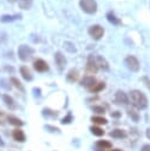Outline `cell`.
I'll use <instances>...</instances> for the list:
<instances>
[{
  "mask_svg": "<svg viewBox=\"0 0 150 151\" xmlns=\"http://www.w3.org/2000/svg\"><path fill=\"white\" fill-rule=\"evenodd\" d=\"M130 97H131V101L132 104L137 107V109H145L148 105V99L144 96V93H142L138 90H133L130 92Z\"/></svg>",
  "mask_w": 150,
  "mask_h": 151,
  "instance_id": "1",
  "label": "cell"
},
{
  "mask_svg": "<svg viewBox=\"0 0 150 151\" xmlns=\"http://www.w3.org/2000/svg\"><path fill=\"white\" fill-rule=\"evenodd\" d=\"M80 8L87 13V14H93L97 11V2L96 0H80L79 1Z\"/></svg>",
  "mask_w": 150,
  "mask_h": 151,
  "instance_id": "2",
  "label": "cell"
},
{
  "mask_svg": "<svg viewBox=\"0 0 150 151\" xmlns=\"http://www.w3.org/2000/svg\"><path fill=\"white\" fill-rule=\"evenodd\" d=\"M33 54V50L26 45H20L18 48V55L21 60H28Z\"/></svg>",
  "mask_w": 150,
  "mask_h": 151,
  "instance_id": "3",
  "label": "cell"
},
{
  "mask_svg": "<svg viewBox=\"0 0 150 151\" xmlns=\"http://www.w3.org/2000/svg\"><path fill=\"white\" fill-rule=\"evenodd\" d=\"M89 34H90L93 39L99 40V39L103 37V34H104V28H103L102 26H99V25H93V26H91V27L89 28Z\"/></svg>",
  "mask_w": 150,
  "mask_h": 151,
  "instance_id": "4",
  "label": "cell"
},
{
  "mask_svg": "<svg viewBox=\"0 0 150 151\" xmlns=\"http://www.w3.org/2000/svg\"><path fill=\"white\" fill-rule=\"evenodd\" d=\"M125 65L128 66L129 70H131V71H133V72H136V71L139 70V61H138L137 58L133 57V55H128V57L125 58Z\"/></svg>",
  "mask_w": 150,
  "mask_h": 151,
  "instance_id": "5",
  "label": "cell"
},
{
  "mask_svg": "<svg viewBox=\"0 0 150 151\" xmlns=\"http://www.w3.org/2000/svg\"><path fill=\"white\" fill-rule=\"evenodd\" d=\"M33 67H34L35 71H38V72H45V71L48 70L47 63H46L45 60H43V59H37V60H34Z\"/></svg>",
  "mask_w": 150,
  "mask_h": 151,
  "instance_id": "6",
  "label": "cell"
},
{
  "mask_svg": "<svg viewBox=\"0 0 150 151\" xmlns=\"http://www.w3.org/2000/svg\"><path fill=\"white\" fill-rule=\"evenodd\" d=\"M80 84H81L84 87H86V88L91 90V88L97 84V81H96V79H94L92 76H85V77L81 79Z\"/></svg>",
  "mask_w": 150,
  "mask_h": 151,
  "instance_id": "7",
  "label": "cell"
},
{
  "mask_svg": "<svg viewBox=\"0 0 150 151\" xmlns=\"http://www.w3.org/2000/svg\"><path fill=\"white\" fill-rule=\"evenodd\" d=\"M115 101L117 104H124L125 105L129 103V99H128V96L123 91H117L115 94Z\"/></svg>",
  "mask_w": 150,
  "mask_h": 151,
  "instance_id": "8",
  "label": "cell"
},
{
  "mask_svg": "<svg viewBox=\"0 0 150 151\" xmlns=\"http://www.w3.org/2000/svg\"><path fill=\"white\" fill-rule=\"evenodd\" d=\"M93 60H94V63H96L98 68H103V70H107L109 68V64L103 57H100V55L93 57Z\"/></svg>",
  "mask_w": 150,
  "mask_h": 151,
  "instance_id": "9",
  "label": "cell"
},
{
  "mask_svg": "<svg viewBox=\"0 0 150 151\" xmlns=\"http://www.w3.org/2000/svg\"><path fill=\"white\" fill-rule=\"evenodd\" d=\"M54 59H56V63H57V65L59 66V68H63V67L66 65V59H65V57L63 55L61 52H57V53L54 54Z\"/></svg>",
  "mask_w": 150,
  "mask_h": 151,
  "instance_id": "10",
  "label": "cell"
},
{
  "mask_svg": "<svg viewBox=\"0 0 150 151\" xmlns=\"http://www.w3.org/2000/svg\"><path fill=\"white\" fill-rule=\"evenodd\" d=\"M86 68H87V71L91 72V73H96V72H97L98 67H97V65H96V63H94V60H93V57H90V58H89Z\"/></svg>",
  "mask_w": 150,
  "mask_h": 151,
  "instance_id": "11",
  "label": "cell"
},
{
  "mask_svg": "<svg viewBox=\"0 0 150 151\" xmlns=\"http://www.w3.org/2000/svg\"><path fill=\"white\" fill-rule=\"evenodd\" d=\"M13 138L17 142H25V134L20 129H15L13 131Z\"/></svg>",
  "mask_w": 150,
  "mask_h": 151,
  "instance_id": "12",
  "label": "cell"
},
{
  "mask_svg": "<svg viewBox=\"0 0 150 151\" xmlns=\"http://www.w3.org/2000/svg\"><path fill=\"white\" fill-rule=\"evenodd\" d=\"M20 73H21L22 78H24L25 80H31V79H32V74H31L30 70L27 68V66H21V67H20Z\"/></svg>",
  "mask_w": 150,
  "mask_h": 151,
  "instance_id": "13",
  "label": "cell"
},
{
  "mask_svg": "<svg viewBox=\"0 0 150 151\" xmlns=\"http://www.w3.org/2000/svg\"><path fill=\"white\" fill-rule=\"evenodd\" d=\"M111 143L107 142V140H98L97 142V147L98 150H109L111 149Z\"/></svg>",
  "mask_w": 150,
  "mask_h": 151,
  "instance_id": "14",
  "label": "cell"
},
{
  "mask_svg": "<svg viewBox=\"0 0 150 151\" xmlns=\"http://www.w3.org/2000/svg\"><path fill=\"white\" fill-rule=\"evenodd\" d=\"M110 134H111V137H113V138H124V137L126 136L125 131H124V130H120V129H116V130L111 131Z\"/></svg>",
  "mask_w": 150,
  "mask_h": 151,
  "instance_id": "15",
  "label": "cell"
},
{
  "mask_svg": "<svg viewBox=\"0 0 150 151\" xmlns=\"http://www.w3.org/2000/svg\"><path fill=\"white\" fill-rule=\"evenodd\" d=\"M2 99H4V101L6 103V105H7L8 107H11V109H15L14 100H13V98H12L11 96H8V94H4Z\"/></svg>",
  "mask_w": 150,
  "mask_h": 151,
  "instance_id": "16",
  "label": "cell"
},
{
  "mask_svg": "<svg viewBox=\"0 0 150 151\" xmlns=\"http://www.w3.org/2000/svg\"><path fill=\"white\" fill-rule=\"evenodd\" d=\"M18 2H19L20 8H22V9H30L31 6H32L33 0H18Z\"/></svg>",
  "mask_w": 150,
  "mask_h": 151,
  "instance_id": "17",
  "label": "cell"
},
{
  "mask_svg": "<svg viewBox=\"0 0 150 151\" xmlns=\"http://www.w3.org/2000/svg\"><path fill=\"white\" fill-rule=\"evenodd\" d=\"M20 17H21L20 14H15V15H1L0 20L2 22H7V21H13L15 19H20Z\"/></svg>",
  "mask_w": 150,
  "mask_h": 151,
  "instance_id": "18",
  "label": "cell"
},
{
  "mask_svg": "<svg viewBox=\"0 0 150 151\" xmlns=\"http://www.w3.org/2000/svg\"><path fill=\"white\" fill-rule=\"evenodd\" d=\"M7 120L12 124V125H15V126H21L24 123L20 120V119H18L17 117H13V116H9V117H7Z\"/></svg>",
  "mask_w": 150,
  "mask_h": 151,
  "instance_id": "19",
  "label": "cell"
},
{
  "mask_svg": "<svg viewBox=\"0 0 150 151\" xmlns=\"http://www.w3.org/2000/svg\"><path fill=\"white\" fill-rule=\"evenodd\" d=\"M77 78H78V72H77L76 70L69 71V73H67V79H69L70 81H74V80H77Z\"/></svg>",
  "mask_w": 150,
  "mask_h": 151,
  "instance_id": "20",
  "label": "cell"
},
{
  "mask_svg": "<svg viewBox=\"0 0 150 151\" xmlns=\"http://www.w3.org/2000/svg\"><path fill=\"white\" fill-rule=\"evenodd\" d=\"M91 132L94 134V136H103L104 134V130L98 127V126H91Z\"/></svg>",
  "mask_w": 150,
  "mask_h": 151,
  "instance_id": "21",
  "label": "cell"
},
{
  "mask_svg": "<svg viewBox=\"0 0 150 151\" xmlns=\"http://www.w3.org/2000/svg\"><path fill=\"white\" fill-rule=\"evenodd\" d=\"M106 17H107V20H109L110 22L115 24V25H117V24H119V22H120V20H119V19H117V18H116V15H115L113 13H111V12H110V13H107V15H106Z\"/></svg>",
  "mask_w": 150,
  "mask_h": 151,
  "instance_id": "22",
  "label": "cell"
},
{
  "mask_svg": "<svg viewBox=\"0 0 150 151\" xmlns=\"http://www.w3.org/2000/svg\"><path fill=\"white\" fill-rule=\"evenodd\" d=\"M105 88V84L103 83V81H100V83H97L92 88H91V91L92 92H99V91H102V90H104Z\"/></svg>",
  "mask_w": 150,
  "mask_h": 151,
  "instance_id": "23",
  "label": "cell"
},
{
  "mask_svg": "<svg viewBox=\"0 0 150 151\" xmlns=\"http://www.w3.org/2000/svg\"><path fill=\"white\" fill-rule=\"evenodd\" d=\"M91 120H92L93 123H96V124H99V125H102V124H106V123H107V120H106L105 118H103V117H92Z\"/></svg>",
  "mask_w": 150,
  "mask_h": 151,
  "instance_id": "24",
  "label": "cell"
},
{
  "mask_svg": "<svg viewBox=\"0 0 150 151\" xmlns=\"http://www.w3.org/2000/svg\"><path fill=\"white\" fill-rule=\"evenodd\" d=\"M9 81H11V83H12V84H13L15 87H18L19 90H21V91L24 90V88H22V85H21V83H20V81H19L17 78H11V80H9Z\"/></svg>",
  "mask_w": 150,
  "mask_h": 151,
  "instance_id": "25",
  "label": "cell"
},
{
  "mask_svg": "<svg viewBox=\"0 0 150 151\" xmlns=\"http://www.w3.org/2000/svg\"><path fill=\"white\" fill-rule=\"evenodd\" d=\"M0 83H1V86H2L5 90H9V88H11V85H9L8 80H6V79H1Z\"/></svg>",
  "mask_w": 150,
  "mask_h": 151,
  "instance_id": "26",
  "label": "cell"
},
{
  "mask_svg": "<svg viewBox=\"0 0 150 151\" xmlns=\"http://www.w3.org/2000/svg\"><path fill=\"white\" fill-rule=\"evenodd\" d=\"M129 116H130V117H132V118H133V120H136V122H137V120H138V118H139V117H138V114H137V112H135L133 110H129Z\"/></svg>",
  "mask_w": 150,
  "mask_h": 151,
  "instance_id": "27",
  "label": "cell"
},
{
  "mask_svg": "<svg viewBox=\"0 0 150 151\" xmlns=\"http://www.w3.org/2000/svg\"><path fill=\"white\" fill-rule=\"evenodd\" d=\"M92 110H93L94 112H97V113H103V112H104V109L100 107V106H93Z\"/></svg>",
  "mask_w": 150,
  "mask_h": 151,
  "instance_id": "28",
  "label": "cell"
},
{
  "mask_svg": "<svg viewBox=\"0 0 150 151\" xmlns=\"http://www.w3.org/2000/svg\"><path fill=\"white\" fill-rule=\"evenodd\" d=\"M71 119H72V116H71V114H67V117H65V118L61 120V123H63V124H67V123L71 122Z\"/></svg>",
  "mask_w": 150,
  "mask_h": 151,
  "instance_id": "29",
  "label": "cell"
},
{
  "mask_svg": "<svg viewBox=\"0 0 150 151\" xmlns=\"http://www.w3.org/2000/svg\"><path fill=\"white\" fill-rule=\"evenodd\" d=\"M143 81L145 83V86H146L148 88H150V80H149L146 77H144V78H143Z\"/></svg>",
  "mask_w": 150,
  "mask_h": 151,
  "instance_id": "30",
  "label": "cell"
},
{
  "mask_svg": "<svg viewBox=\"0 0 150 151\" xmlns=\"http://www.w3.org/2000/svg\"><path fill=\"white\" fill-rule=\"evenodd\" d=\"M142 151H150V144L143 145V147H142Z\"/></svg>",
  "mask_w": 150,
  "mask_h": 151,
  "instance_id": "31",
  "label": "cell"
},
{
  "mask_svg": "<svg viewBox=\"0 0 150 151\" xmlns=\"http://www.w3.org/2000/svg\"><path fill=\"white\" fill-rule=\"evenodd\" d=\"M146 137L150 139V129H148V130H146Z\"/></svg>",
  "mask_w": 150,
  "mask_h": 151,
  "instance_id": "32",
  "label": "cell"
},
{
  "mask_svg": "<svg viewBox=\"0 0 150 151\" xmlns=\"http://www.w3.org/2000/svg\"><path fill=\"white\" fill-rule=\"evenodd\" d=\"M112 116H113V117H119V113H118V111H116L115 113H112Z\"/></svg>",
  "mask_w": 150,
  "mask_h": 151,
  "instance_id": "33",
  "label": "cell"
},
{
  "mask_svg": "<svg viewBox=\"0 0 150 151\" xmlns=\"http://www.w3.org/2000/svg\"><path fill=\"white\" fill-rule=\"evenodd\" d=\"M0 145H4V143H2V140H1V138H0Z\"/></svg>",
  "mask_w": 150,
  "mask_h": 151,
  "instance_id": "34",
  "label": "cell"
},
{
  "mask_svg": "<svg viewBox=\"0 0 150 151\" xmlns=\"http://www.w3.org/2000/svg\"><path fill=\"white\" fill-rule=\"evenodd\" d=\"M8 1H9V2H15L17 0H8Z\"/></svg>",
  "mask_w": 150,
  "mask_h": 151,
  "instance_id": "35",
  "label": "cell"
},
{
  "mask_svg": "<svg viewBox=\"0 0 150 151\" xmlns=\"http://www.w3.org/2000/svg\"><path fill=\"white\" fill-rule=\"evenodd\" d=\"M115 151H120V150H115Z\"/></svg>",
  "mask_w": 150,
  "mask_h": 151,
  "instance_id": "36",
  "label": "cell"
},
{
  "mask_svg": "<svg viewBox=\"0 0 150 151\" xmlns=\"http://www.w3.org/2000/svg\"><path fill=\"white\" fill-rule=\"evenodd\" d=\"M0 114H1V111H0Z\"/></svg>",
  "mask_w": 150,
  "mask_h": 151,
  "instance_id": "37",
  "label": "cell"
}]
</instances>
